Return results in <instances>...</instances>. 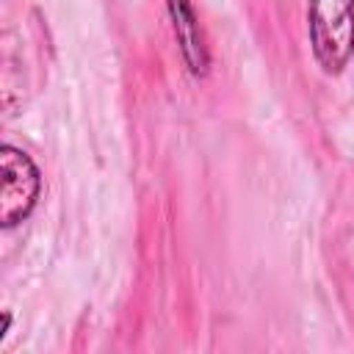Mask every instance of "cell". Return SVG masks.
<instances>
[{
    "label": "cell",
    "mask_w": 354,
    "mask_h": 354,
    "mask_svg": "<svg viewBox=\"0 0 354 354\" xmlns=\"http://www.w3.org/2000/svg\"><path fill=\"white\" fill-rule=\"evenodd\" d=\"M313 55L326 75H340L354 55V0H307Z\"/></svg>",
    "instance_id": "obj_1"
},
{
    "label": "cell",
    "mask_w": 354,
    "mask_h": 354,
    "mask_svg": "<svg viewBox=\"0 0 354 354\" xmlns=\"http://www.w3.org/2000/svg\"><path fill=\"white\" fill-rule=\"evenodd\" d=\"M0 169H3L0 224L11 230L33 213L41 194V174H39V166L30 160V155L14 144H3Z\"/></svg>",
    "instance_id": "obj_2"
},
{
    "label": "cell",
    "mask_w": 354,
    "mask_h": 354,
    "mask_svg": "<svg viewBox=\"0 0 354 354\" xmlns=\"http://www.w3.org/2000/svg\"><path fill=\"white\" fill-rule=\"evenodd\" d=\"M166 11L183 53V61L194 77H205L210 72V50L205 44V33L191 0H166Z\"/></svg>",
    "instance_id": "obj_3"
}]
</instances>
